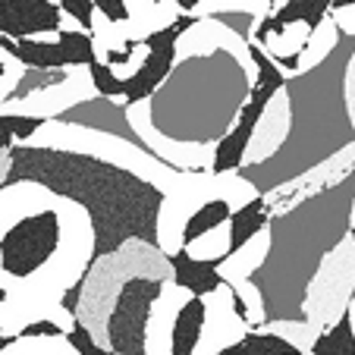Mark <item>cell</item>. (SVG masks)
Masks as SVG:
<instances>
[{
	"instance_id": "ba28073f",
	"label": "cell",
	"mask_w": 355,
	"mask_h": 355,
	"mask_svg": "<svg viewBox=\"0 0 355 355\" xmlns=\"http://www.w3.org/2000/svg\"><path fill=\"white\" fill-rule=\"evenodd\" d=\"M214 198H230L236 208H245L255 198H261L255 186L242 180L239 173H182L176 189L164 198L161 223H157V245L167 258H176L186 248V227L192 214Z\"/></svg>"
},
{
	"instance_id": "d6a6232c",
	"label": "cell",
	"mask_w": 355,
	"mask_h": 355,
	"mask_svg": "<svg viewBox=\"0 0 355 355\" xmlns=\"http://www.w3.org/2000/svg\"><path fill=\"white\" fill-rule=\"evenodd\" d=\"M334 22L336 28H340L343 35H349V38H355V0L352 3H334Z\"/></svg>"
},
{
	"instance_id": "e0dca14e",
	"label": "cell",
	"mask_w": 355,
	"mask_h": 355,
	"mask_svg": "<svg viewBox=\"0 0 355 355\" xmlns=\"http://www.w3.org/2000/svg\"><path fill=\"white\" fill-rule=\"evenodd\" d=\"M289 129H293V104H289V94L283 88V92H277L270 98L268 110H264L261 123H258L255 139H252L245 155V167H255V164H264L280 155L289 139Z\"/></svg>"
},
{
	"instance_id": "4fadbf2b",
	"label": "cell",
	"mask_w": 355,
	"mask_h": 355,
	"mask_svg": "<svg viewBox=\"0 0 355 355\" xmlns=\"http://www.w3.org/2000/svg\"><path fill=\"white\" fill-rule=\"evenodd\" d=\"M63 32L60 0H3L0 35L10 41H51Z\"/></svg>"
},
{
	"instance_id": "7a4b0ae2",
	"label": "cell",
	"mask_w": 355,
	"mask_h": 355,
	"mask_svg": "<svg viewBox=\"0 0 355 355\" xmlns=\"http://www.w3.org/2000/svg\"><path fill=\"white\" fill-rule=\"evenodd\" d=\"M258 85L252 44L239 35L201 57L176 60L161 92L129 107L141 145L180 173H208L220 141Z\"/></svg>"
},
{
	"instance_id": "ac0fdd59",
	"label": "cell",
	"mask_w": 355,
	"mask_h": 355,
	"mask_svg": "<svg viewBox=\"0 0 355 355\" xmlns=\"http://www.w3.org/2000/svg\"><path fill=\"white\" fill-rule=\"evenodd\" d=\"M170 264H173L176 286L189 289V293L198 295V299H205V295L217 293V289L223 286V277H220V270H217V264H201V261H195V258H189L186 252L170 258Z\"/></svg>"
},
{
	"instance_id": "f1b7e54d",
	"label": "cell",
	"mask_w": 355,
	"mask_h": 355,
	"mask_svg": "<svg viewBox=\"0 0 355 355\" xmlns=\"http://www.w3.org/2000/svg\"><path fill=\"white\" fill-rule=\"evenodd\" d=\"M0 126L7 129L10 135L16 139V145H32V139L47 126V120L41 116H19V114H7L0 116Z\"/></svg>"
},
{
	"instance_id": "e575fe53",
	"label": "cell",
	"mask_w": 355,
	"mask_h": 355,
	"mask_svg": "<svg viewBox=\"0 0 355 355\" xmlns=\"http://www.w3.org/2000/svg\"><path fill=\"white\" fill-rule=\"evenodd\" d=\"M223 355H227V352H223Z\"/></svg>"
},
{
	"instance_id": "ffe728a7",
	"label": "cell",
	"mask_w": 355,
	"mask_h": 355,
	"mask_svg": "<svg viewBox=\"0 0 355 355\" xmlns=\"http://www.w3.org/2000/svg\"><path fill=\"white\" fill-rule=\"evenodd\" d=\"M270 220H274V208H270L264 198H255L252 205L236 211L233 220H230V230H233V252L248 245L255 236H261L264 230L270 227Z\"/></svg>"
},
{
	"instance_id": "484cf974",
	"label": "cell",
	"mask_w": 355,
	"mask_h": 355,
	"mask_svg": "<svg viewBox=\"0 0 355 355\" xmlns=\"http://www.w3.org/2000/svg\"><path fill=\"white\" fill-rule=\"evenodd\" d=\"M0 355H79L67 336H47V340H10L0 346Z\"/></svg>"
},
{
	"instance_id": "603a6c76",
	"label": "cell",
	"mask_w": 355,
	"mask_h": 355,
	"mask_svg": "<svg viewBox=\"0 0 355 355\" xmlns=\"http://www.w3.org/2000/svg\"><path fill=\"white\" fill-rule=\"evenodd\" d=\"M236 211H239V208H236L230 198H214V201H208V205H201V208L192 214L189 227H186V245H189V242H195V239H201V236L211 233V230L230 223Z\"/></svg>"
},
{
	"instance_id": "2e32d148",
	"label": "cell",
	"mask_w": 355,
	"mask_h": 355,
	"mask_svg": "<svg viewBox=\"0 0 355 355\" xmlns=\"http://www.w3.org/2000/svg\"><path fill=\"white\" fill-rule=\"evenodd\" d=\"M60 123L69 126H82V129H94V132L104 135H116V139H126L132 145H141V139L135 135L132 123H129V104L126 101H110V98H92L79 107L67 110L60 116Z\"/></svg>"
},
{
	"instance_id": "30bf717a",
	"label": "cell",
	"mask_w": 355,
	"mask_h": 355,
	"mask_svg": "<svg viewBox=\"0 0 355 355\" xmlns=\"http://www.w3.org/2000/svg\"><path fill=\"white\" fill-rule=\"evenodd\" d=\"M352 299H355V242L346 239L311 280L309 299H305V324L321 336L324 330H330L336 321H343L349 315Z\"/></svg>"
},
{
	"instance_id": "f546056e",
	"label": "cell",
	"mask_w": 355,
	"mask_h": 355,
	"mask_svg": "<svg viewBox=\"0 0 355 355\" xmlns=\"http://www.w3.org/2000/svg\"><path fill=\"white\" fill-rule=\"evenodd\" d=\"M92 76H94V88H98L101 98H110V101H123V82L110 73L104 63L94 60L92 63Z\"/></svg>"
},
{
	"instance_id": "d4e9b609",
	"label": "cell",
	"mask_w": 355,
	"mask_h": 355,
	"mask_svg": "<svg viewBox=\"0 0 355 355\" xmlns=\"http://www.w3.org/2000/svg\"><path fill=\"white\" fill-rule=\"evenodd\" d=\"M311 355H355V330H352L349 315L318 336Z\"/></svg>"
},
{
	"instance_id": "d6986e66",
	"label": "cell",
	"mask_w": 355,
	"mask_h": 355,
	"mask_svg": "<svg viewBox=\"0 0 355 355\" xmlns=\"http://www.w3.org/2000/svg\"><path fill=\"white\" fill-rule=\"evenodd\" d=\"M205 321H208V305L205 299L195 295L186 309L180 311L173 324V340H170V352L173 355H195L198 352L201 334H205Z\"/></svg>"
},
{
	"instance_id": "5b68a950",
	"label": "cell",
	"mask_w": 355,
	"mask_h": 355,
	"mask_svg": "<svg viewBox=\"0 0 355 355\" xmlns=\"http://www.w3.org/2000/svg\"><path fill=\"white\" fill-rule=\"evenodd\" d=\"M352 57L355 38L343 35L340 47L324 67L286 79V94L293 104V129L286 145L270 161L239 170V176L252 182L261 198L295 186L355 145V123L346 101V73Z\"/></svg>"
},
{
	"instance_id": "3957f363",
	"label": "cell",
	"mask_w": 355,
	"mask_h": 355,
	"mask_svg": "<svg viewBox=\"0 0 355 355\" xmlns=\"http://www.w3.org/2000/svg\"><path fill=\"white\" fill-rule=\"evenodd\" d=\"M10 182H38L85 208L94 227V261L120 252L129 242L157 245V223L167 195L114 164L69 151L16 145L13 173L3 186Z\"/></svg>"
},
{
	"instance_id": "5bb4252c",
	"label": "cell",
	"mask_w": 355,
	"mask_h": 355,
	"mask_svg": "<svg viewBox=\"0 0 355 355\" xmlns=\"http://www.w3.org/2000/svg\"><path fill=\"white\" fill-rule=\"evenodd\" d=\"M277 0H198L195 19H217L233 28L242 41H255V32L268 16H274Z\"/></svg>"
},
{
	"instance_id": "8fae6325",
	"label": "cell",
	"mask_w": 355,
	"mask_h": 355,
	"mask_svg": "<svg viewBox=\"0 0 355 355\" xmlns=\"http://www.w3.org/2000/svg\"><path fill=\"white\" fill-rule=\"evenodd\" d=\"M0 51L19 57L28 69H92L94 63L92 32H60L51 41H10L0 35Z\"/></svg>"
},
{
	"instance_id": "44dd1931",
	"label": "cell",
	"mask_w": 355,
	"mask_h": 355,
	"mask_svg": "<svg viewBox=\"0 0 355 355\" xmlns=\"http://www.w3.org/2000/svg\"><path fill=\"white\" fill-rule=\"evenodd\" d=\"M340 41H343V32L336 28L334 16H327V19H324L321 26L311 32L309 47H305V54L299 57V73H311V69L324 67V63L334 57L336 47H340ZM299 73H295V76H299Z\"/></svg>"
},
{
	"instance_id": "9c48e42d",
	"label": "cell",
	"mask_w": 355,
	"mask_h": 355,
	"mask_svg": "<svg viewBox=\"0 0 355 355\" xmlns=\"http://www.w3.org/2000/svg\"><path fill=\"white\" fill-rule=\"evenodd\" d=\"M167 283H173V264L164 261L123 286L107 321V349L114 355H148L151 321Z\"/></svg>"
},
{
	"instance_id": "9a60e30c",
	"label": "cell",
	"mask_w": 355,
	"mask_h": 355,
	"mask_svg": "<svg viewBox=\"0 0 355 355\" xmlns=\"http://www.w3.org/2000/svg\"><path fill=\"white\" fill-rule=\"evenodd\" d=\"M315 28L305 26V22H293V26H277L274 16H268V19L258 26L255 32V41L252 44H258L264 51V54L270 57V60L277 63V67L289 76L299 73V57L305 54V47H309V38Z\"/></svg>"
},
{
	"instance_id": "1f68e13d",
	"label": "cell",
	"mask_w": 355,
	"mask_h": 355,
	"mask_svg": "<svg viewBox=\"0 0 355 355\" xmlns=\"http://www.w3.org/2000/svg\"><path fill=\"white\" fill-rule=\"evenodd\" d=\"M94 7H98V13L107 22H114V26H123V22H129V16H132L129 0H94Z\"/></svg>"
},
{
	"instance_id": "cb8c5ba5",
	"label": "cell",
	"mask_w": 355,
	"mask_h": 355,
	"mask_svg": "<svg viewBox=\"0 0 355 355\" xmlns=\"http://www.w3.org/2000/svg\"><path fill=\"white\" fill-rule=\"evenodd\" d=\"M227 355H305L299 346H293L289 340L277 334H268V330H252L239 346H233Z\"/></svg>"
},
{
	"instance_id": "7402d4cb",
	"label": "cell",
	"mask_w": 355,
	"mask_h": 355,
	"mask_svg": "<svg viewBox=\"0 0 355 355\" xmlns=\"http://www.w3.org/2000/svg\"><path fill=\"white\" fill-rule=\"evenodd\" d=\"M330 13H334V3H327V0H277L274 22L277 26L305 22V26L318 28Z\"/></svg>"
},
{
	"instance_id": "52a82bcc",
	"label": "cell",
	"mask_w": 355,
	"mask_h": 355,
	"mask_svg": "<svg viewBox=\"0 0 355 355\" xmlns=\"http://www.w3.org/2000/svg\"><path fill=\"white\" fill-rule=\"evenodd\" d=\"M170 261L157 245H145V242H129L120 252L101 258L92 264L88 277L79 286V305H76V318L79 324L107 349V321L114 311L116 299H120L123 286L132 277L145 274V270L157 268V264Z\"/></svg>"
},
{
	"instance_id": "4316f807",
	"label": "cell",
	"mask_w": 355,
	"mask_h": 355,
	"mask_svg": "<svg viewBox=\"0 0 355 355\" xmlns=\"http://www.w3.org/2000/svg\"><path fill=\"white\" fill-rule=\"evenodd\" d=\"M26 73H28V67L19 57H13L10 51H0V104H7V101L19 92Z\"/></svg>"
},
{
	"instance_id": "83f0119b",
	"label": "cell",
	"mask_w": 355,
	"mask_h": 355,
	"mask_svg": "<svg viewBox=\"0 0 355 355\" xmlns=\"http://www.w3.org/2000/svg\"><path fill=\"white\" fill-rule=\"evenodd\" d=\"M268 334H277V336H283V340H289L293 346H299L305 355H311V349H315V343H318V334L309 327L305 321H283V324H268Z\"/></svg>"
},
{
	"instance_id": "277c9868",
	"label": "cell",
	"mask_w": 355,
	"mask_h": 355,
	"mask_svg": "<svg viewBox=\"0 0 355 355\" xmlns=\"http://www.w3.org/2000/svg\"><path fill=\"white\" fill-rule=\"evenodd\" d=\"M355 223V170L343 182L274 214L270 255L255 274L264 295L268 324L305 321L309 286L330 255L349 239ZM264 324V327H268Z\"/></svg>"
},
{
	"instance_id": "7c38bea8",
	"label": "cell",
	"mask_w": 355,
	"mask_h": 355,
	"mask_svg": "<svg viewBox=\"0 0 355 355\" xmlns=\"http://www.w3.org/2000/svg\"><path fill=\"white\" fill-rule=\"evenodd\" d=\"M205 305H208V321H205V334H201L195 355H223L252 334L245 309L239 305L236 293L227 283L217 293L205 295Z\"/></svg>"
},
{
	"instance_id": "836d02e7",
	"label": "cell",
	"mask_w": 355,
	"mask_h": 355,
	"mask_svg": "<svg viewBox=\"0 0 355 355\" xmlns=\"http://www.w3.org/2000/svg\"><path fill=\"white\" fill-rule=\"evenodd\" d=\"M349 239H352V242H355V223H352V230H349Z\"/></svg>"
},
{
	"instance_id": "8992f818",
	"label": "cell",
	"mask_w": 355,
	"mask_h": 355,
	"mask_svg": "<svg viewBox=\"0 0 355 355\" xmlns=\"http://www.w3.org/2000/svg\"><path fill=\"white\" fill-rule=\"evenodd\" d=\"M32 148H51V151H69V155H85V157H98L104 164L126 170V173L145 180L148 186H155L157 192L170 195L176 189V182L182 180L180 170L167 167L161 157H155L145 145H132L126 139L116 135H104L94 129H82V126H69V123L51 120L38 135L32 139Z\"/></svg>"
},
{
	"instance_id": "6da1fadb",
	"label": "cell",
	"mask_w": 355,
	"mask_h": 355,
	"mask_svg": "<svg viewBox=\"0 0 355 355\" xmlns=\"http://www.w3.org/2000/svg\"><path fill=\"white\" fill-rule=\"evenodd\" d=\"M94 264L85 208L38 182L0 189V336L16 340L54 305L76 315L79 286Z\"/></svg>"
},
{
	"instance_id": "4dcf8cb0",
	"label": "cell",
	"mask_w": 355,
	"mask_h": 355,
	"mask_svg": "<svg viewBox=\"0 0 355 355\" xmlns=\"http://www.w3.org/2000/svg\"><path fill=\"white\" fill-rule=\"evenodd\" d=\"M60 10L67 16H73L76 22H79L85 32H92L94 26V13H98V7H94V0H60Z\"/></svg>"
}]
</instances>
